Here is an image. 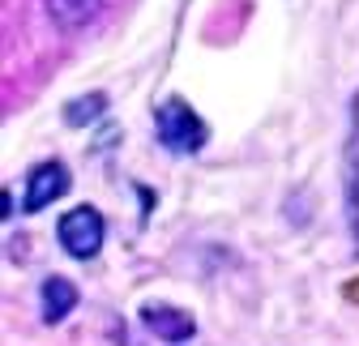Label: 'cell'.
I'll list each match as a JSON object with an SVG mask.
<instances>
[{"instance_id":"5b68a950","label":"cell","mask_w":359,"mask_h":346,"mask_svg":"<svg viewBox=\"0 0 359 346\" xmlns=\"http://www.w3.org/2000/svg\"><path fill=\"white\" fill-rule=\"evenodd\" d=\"M77 308V286L69 278H48L43 282V321L56 325Z\"/></svg>"},{"instance_id":"ba28073f","label":"cell","mask_w":359,"mask_h":346,"mask_svg":"<svg viewBox=\"0 0 359 346\" xmlns=\"http://www.w3.org/2000/svg\"><path fill=\"white\" fill-rule=\"evenodd\" d=\"M99 111H107V99H103V95H86V99H77V103L65 107V120H69V124H90Z\"/></svg>"},{"instance_id":"52a82bcc","label":"cell","mask_w":359,"mask_h":346,"mask_svg":"<svg viewBox=\"0 0 359 346\" xmlns=\"http://www.w3.org/2000/svg\"><path fill=\"white\" fill-rule=\"evenodd\" d=\"M351 171H355V188H351V223L359 235V99H355V124H351Z\"/></svg>"},{"instance_id":"6da1fadb","label":"cell","mask_w":359,"mask_h":346,"mask_svg":"<svg viewBox=\"0 0 359 346\" xmlns=\"http://www.w3.org/2000/svg\"><path fill=\"white\" fill-rule=\"evenodd\" d=\"M154 124H158V141H163L167 150H175V154H197V150L205 146V137H210L205 120H201L184 99H167V103L158 107Z\"/></svg>"},{"instance_id":"7a4b0ae2","label":"cell","mask_w":359,"mask_h":346,"mask_svg":"<svg viewBox=\"0 0 359 346\" xmlns=\"http://www.w3.org/2000/svg\"><path fill=\"white\" fill-rule=\"evenodd\" d=\"M103 214L95 209V205H77V209H69L65 219H60V244H65V252H73L77 261H90V256H99V248H103Z\"/></svg>"},{"instance_id":"277c9868","label":"cell","mask_w":359,"mask_h":346,"mask_svg":"<svg viewBox=\"0 0 359 346\" xmlns=\"http://www.w3.org/2000/svg\"><path fill=\"white\" fill-rule=\"evenodd\" d=\"M142 321L158 333V338H167V342H184V338H193V317H184V312H175V308H163V304H150V308H142Z\"/></svg>"},{"instance_id":"3957f363","label":"cell","mask_w":359,"mask_h":346,"mask_svg":"<svg viewBox=\"0 0 359 346\" xmlns=\"http://www.w3.org/2000/svg\"><path fill=\"white\" fill-rule=\"evenodd\" d=\"M60 193H69V171L60 162H43V167L30 171V180H26V209L52 205Z\"/></svg>"},{"instance_id":"8992f818","label":"cell","mask_w":359,"mask_h":346,"mask_svg":"<svg viewBox=\"0 0 359 346\" xmlns=\"http://www.w3.org/2000/svg\"><path fill=\"white\" fill-rule=\"evenodd\" d=\"M99 5H103V0H52V13H56L60 26H77V22H86L90 13H95Z\"/></svg>"}]
</instances>
